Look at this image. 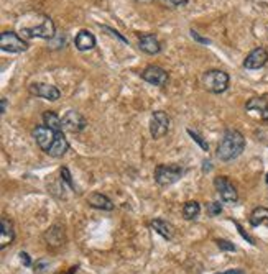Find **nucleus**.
Here are the masks:
<instances>
[{
  "instance_id": "nucleus-1",
  "label": "nucleus",
  "mask_w": 268,
  "mask_h": 274,
  "mask_svg": "<svg viewBox=\"0 0 268 274\" xmlns=\"http://www.w3.org/2000/svg\"><path fill=\"white\" fill-rule=\"evenodd\" d=\"M243 150H245L243 135L239 130H232V128H229V130H226L224 135H222V138L217 144V153L216 155L220 161L229 163V161H234V159L239 158Z\"/></svg>"
},
{
  "instance_id": "nucleus-2",
  "label": "nucleus",
  "mask_w": 268,
  "mask_h": 274,
  "mask_svg": "<svg viewBox=\"0 0 268 274\" xmlns=\"http://www.w3.org/2000/svg\"><path fill=\"white\" fill-rule=\"evenodd\" d=\"M229 82H231V78H229V74L226 71L211 69V71H206L203 74V86L211 94L226 92L227 87H229Z\"/></svg>"
},
{
  "instance_id": "nucleus-3",
  "label": "nucleus",
  "mask_w": 268,
  "mask_h": 274,
  "mask_svg": "<svg viewBox=\"0 0 268 274\" xmlns=\"http://www.w3.org/2000/svg\"><path fill=\"white\" fill-rule=\"evenodd\" d=\"M183 167L178 164H158L155 167V182L158 186L166 187L171 186L174 182H178L183 178Z\"/></svg>"
},
{
  "instance_id": "nucleus-4",
  "label": "nucleus",
  "mask_w": 268,
  "mask_h": 274,
  "mask_svg": "<svg viewBox=\"0 0 268 274\" xmlns=\"http://www.w3.org/2000/svg\"><path fill=\"white\" fill-rule=\"evenodd\" d=\"M56 35L55 21L50 17H43L41 25L21 28V36L25 38H43V40H53Z\"/></svg>"
},
{
  "instance_id": "nucleus-5",
  "label": "nucleus",
  "mask_w": 268,
  "mask_h": 274,
  "mask_svg": "<svg viewBox=\"0 0 268 274\" xmlns=\"http://www.w3.org/2000/svg\"><path fill=\"white\" fill-rule=\"evenodd\" d=\"M214 187H216V191H217L222 202L237 204V201H239V192H237L235 186L232 184L231 179L227 176H219L214 179Z\"/></svg>"
},
{
  "instance_id": "nucleus-6",
  "label": "nucleus",
  "mask_w": 268,
  "mask_h": 274,
  "mask_svg": "<svg viewBox=\"0 0 268 274\" xmlns=\"http://www.w3.org/2000/svg\"><path fill=\"white\" fill-rule=\"evenodd\" d=\"M170 130V117L163 110H157L151 113L150 117V135L155 140L163 138V136Z\"/></svg>"
},
{
  "instance_id": "nucleus-7",
  "label": "nucleus",
  "mask_w": 268,
  "mask_h": 274,
  "mask_svg": "<svg viewBox=\"0 0 268 274\" xmlns=\"http://www.w3.org/2000/svg\"><path fill=\"white\" fill-rule=\"evenodd\" d=\"M0 48L5 53H24L28 49V43L15 32H4L0 35Z\"/></svg>"
},
{
  "instance_id": "nucleus-8",
  "label": "nucleus",
  "mask_w": 268,
  "mask_h": 274,
  "mask_svg": "<svg viewBox=\"0 0 268 274\" xmlns=\"http://www.w3.org/2000/svg\"><path fill=\"white\" fill-rule=\"evenodd\" d=\"M140 76L145 82H148L151 86H157V87H165L168 81H170V74H168L163 67L155 66V64L145 67Z\"/></svg>"
},
{
  "instance_id": "nucleus-9",
  "label": "nucleus",
  "mask_w": 268,
  "mask_h": 274,
  "mask_svg": "<svg viewBox=\"0 0 268 274\" xmlns=\"http://www.w3.org/2000/svg\"><path fill=\"white\" fill-rule=\"evenodd\" d=\"M28 92L35 95L44 98V101L50 102H56L61 97V90L56 86H51V84H43V82H36V84H30L28 86Z\"/></svg>"
},
{
  "instance_id": "nucleus-10",
  "label": "nucleus",
  "mask_w": 268,
  "mask_h": 274,
  "mask_svg": "<svg viewBox=\"0 0 268 274\" xmlns=\"http://www.w3.org/2000/svg\"><path fill=\"white\" fill-rule=\"evenodd\" d=\"M32 135H33V138H35L38 146L47 153V151L53 146V143H55L58 132L51 130V128H48L47 125H38V127L33 128Z\"/></svg>"
},
{
  "instance_id": "nucleus-11",
  "label": "nucleus",
  "mask_w": 268,
  "mask_h": 274,
  "mask_svg": "<svg viewBox=\"0 0 268 274\" xmlns=\"http://www.w3.org/2000/svg\"><path fill=\"white\" fill-rule=\"evenodd\" d=\"M87 120L84 118L78 110H68L63 115V128L70 133H81L86 130Z\"/></svg>"
},
{
  "instance_id": "nucleus-12",
  "label": "nucleus",
  "mask_w": 268,
  "mask_h": 274,
  "mask_svg": "<svg viewBox=\"0 0 268 274\" xmlns=\"http://www.w3.org/2000/svg\"><path fill=\"white\" fill-rule=\"evenodd\" d=\"M268 63V51L262 46L252 49L247 58L243 59V67L245 69H260Z\"/></svg>"
},
{
  "instance_id": "nucleus-13",
  "label": "nucleus",
  "mask_w": 268,
  "mask_h": 274,
  "mask_svg": "<svg viewBox=\"0 0 268 274\" xmlns=\"http://www.w3.org/2000/svg\"><path fill=\"white\" fill-rule=\"evenodd\" d=\"M139 48L147 53V55H158L162 51V43L158 41V38L151 33H143L139 35Z\"/></svg>"
},
{
  "instance_id": "nucleus-14",
  "label": "nucleus",
  "mask_w": 268,
  "mask_h": 274,
  "mask_svg": "<svg viewBox=\"0 0 268 274\" xmlns=\"http://www.w3.org/2000/svg\"><path fill=\"white\" fill-rule=\"evenodd\" d=\"M44 241L51 248H58L61 245H64L66 237H64V228L59 225L50 227L47 232H44Z\"/></svg>"
},
{
  "instance_id": "nucleus-15",
  "label": "nucleus",
  "mask_w": 268,
  "mask_h": 274,
  "mask_svg": "<svg viewBox=\"0 0 268 274\" xmlns=\"http://www.w3.org/2000/svg\"><path fill=\"white\" fill-rule=\"evenodd\" d=\"M87 204H89V207H93V209H97V210H104V212H110L114 210V202L109 199L107 195L101 194V192H93V194H89L87 197Z\"/></svg>"
},
{
  "instance_id": "nucleus-16",
  "label": "nucleus",
  "mask_w": 268,
  "mask_h": 274,
  "mask_svg": "<svg viewBox=\"0 0 268 274\" xmlns=\"http://www.w3.org/2000/svg\"><path fill=\"white\" fill-rule=\"evenodd\" d=\"M150 227H151L158 235H162V237H163L165 240H168V241L174 238V233H176L174 227H173L170 222H168V220H165V218H155V220H151Z\"/></svg>"
},
{
  "instance_id": "nucleus-17",
  "label": "nucleus",
  "mask_w": 268,
  "mask_h": 274,
  "mask_svg": "<svg viewBox=\"0 0 268 274\" xmlns=\"http://www.w3.org/2000/svg\"><path fill=\"white\" fill-rule=\"evenodd\" d=\"M74 46L79 51H89L96 46V36L87 32V30H81L74 38Z\"/></svg>"
},
{
  "instance_id": "nucleus-18",
  "label": "nucleus",
  "mask_w": 268,
  "mask_h": 274,
  "mask_svg": "<svg viewBox=\"0 0 268 274\" xmlns=\"http://www.w3.org/2000/svg\"><path fill=\"white\" fill-rule=\"evenodd\" d=\"M0 228H2V230H0V248H5L15 240V230H13L12 222L5 217L0 218Z\"/></svg>"
},
{
  "instance_id": "nucleus-19",
  "label": "nucleus",
  "mask_w": 268,
  "mask_h": 274,
  "mask_svg": "<svg viewBox=\"0 0 268 274\" xmlns=\"http://www.w3.org/2000/svg\"><path fill=\"white\" fill-rule=\"evenodd\" d=\"M70 150V143H68L66 136L63 132H59L56 135V140L53 143V146L47 151V155H50L51 158H61L66 155V151Z\"/></svg>"
},
{
  "instance_id": "nucleus-20",
  "label": "nucleus",
  "mask_w": 268,
  "mask_h": 274,
  "mask_svg": "<svg viewBox=\"0 0 268 274\" xmlns=\"http://www.w3.org/2000/svg\"><path fill=\"white\" fill-rule=\"evenodd\" d=\"M245 109L258 112L262 120H268V101L263 97H254L245 104Z\"/></svg>"
},
{
  "instance_id": "nucleus-21",
  "label": "nucleus",
  "mask_w": 268,
  "mask_h": 274,
  "mask_svg": "<svg viewBox=\"0 0 268 274\" xmlns=\"http://www.w3.org/2000/svg\"><path fill=\"white\" fill-rule=\"evenodd\" d=\"M43 125H47L48 128H51V130H55V132H63L64 128H63V118H61L56 112H53V110H47L43 113Z\"/></svg>"
},
{
  "instance_id": "nucleus-22",
  "label": "nucleus",
  "mask_w": 268,
  "mask_h": 274,
  "mask_svg": "<svg viewBox=\"0 0 268 274\" xmlns=\"http://www.w3.org/2000/svg\"><path fill=\"white\" fill-rule=\"evenodd\" d=\"M249 222L252 227H268V209L266 207L254 209L249 217Z\"/></svg>"
},
{
  "instance_id": "nucleus-23",
  "label": "nucleus",
  "mask_w": 268,
  "mask_h": 274,
  "mask_svg": "<svg viewBox=\"0 0 268 274\" xmlns=\"http://www.w3.org/2000/svg\"><path fill=\"white\" fill-rule=\"evenodd\" d=\"M199 214H201V205H199V202L189 201L183 205V217H185V220H196Z\"/></svg>"
},
{
  "instance_id": "nucleus-24",
  "label": "nucleus",
  "mask_w": 268,
  "mask_h": 274,
  "mask_svg": "<svg viewBox=\"0 0 268 274\" xmlns=\"http://www.w3.org/2000/svg\"><path fill=\"white\" fill-rule=\"evenodd\" d=\"M51 268H53V263L47 260V258H41V260H38L35 264V274H53Z\"/></svg>"
},
{
  "instance_id": "nucleus-25",
  "label": "nucleus",
  "mask_w": 268,
  "mask_h": 274,
  "mask_svg": "<svg viewBox=\"0 0 268 274\" xmlns=\"http://www.w3.org/2000/svg\"><path fill=\"white\" fill-rule=\"evenodd\" d=\"M160 5L165 7V9H178V7L188 5V0H158Z\"/></svg>"
},
{
  "instance_id": "nucleus-26",
  "label": "nucleus",
  "mask_w": 268,
  "mask_h": 274,
  "mask_svg": "<svg viewBox=\"0 0 268 274\" xmlns=\"http://www.w3.org/2000/svg\"><path fill=\"white\" fill-rule=\"evenodd\" d=\"M188 133H189L191 138H193V140H194V141L199 144V146H201V148L204 150V151H209V144H208V141H206L201 135L196 133V132H193V130H191V128H188Z\"/></svg>"
},
{
  "instance_id": "nucleus-27",
  "label": "nucleus",
  "mask_w": 268,
  "mask_h": 274,
  "mask_svg": "<svg viewBox=\"0 0 268 274\" xmlns=\"http://www.w3.org/2000/svg\"><path fill=\"white\" fill-rule=\"evenodd\" d=\"M101 28H102V32H105L109 36H112V38H117L119 41H122V43H128V40L124 36V35H120L117 30H114V28H110V27H105V25H101Z\"/></svg>"
},
{
  "instance_id": "nucleus-28",
  "label": "nucleus",
  "mask_w": 268,
  "mask_h": 274,
  "mask_svg": "<svg viewBox=\"0 0 268 274\" xmlns=\"http://www.w3.org/2000/svg\"><path fill=\"white\" fill-rule=\"evenodd\" d=\"M206 209H208V214L211 217H217V215L222 214V204L220 202H209Z\"/></svg>"
},
{
  "instance_id": "nucleus-29",
  "label": "nucleus",
  "mask_w": 268,
  "mask_h": 274,
  "mask_svg": "<svg viewBox=\"0 0 268 274\" xmlns=\"http://www.w3.org/2000/svg\"><path fill=\"white\" fill-rule=\"evenodd\" d=\"M61 179H63L71 189H74V182H73V179H71V172H70V169H68L66 166L61 167Z\"/></svg>"
},
{
  "instance_id": "nucleus-30",
  "label": "nucleus",
  "mask_w": 268,
  "mask_h": 274,
  "mask_svg": "<svg viewBox=\"0 0 268 274\" xmlns=\"http://www.w3.org/2000/svg\"><path fill=\"white\" fill-rule=\"evenodd\" d=\"M216 243H217L219 250H222V251H237L235 245L229 241V240H217Z\"/></svg>"
},
{
  "instance_id": "nucleus-31",
  "label": "nucleus",
  "mask_w": 268,
  "mask_h": 274,
  "mask_svg": "<svg viewBox=\"0 0 268 274\" xmlns=\"http://www.w3.org/2000/svg\"><path fill=\"white\" fill-rule=\"evenodd\" d=\"M189 35H191V38H193L194 41H197V43H201V44H211V40L209 38H204V36H201L197 32H194V30H191L189 32Z\"/></svg>"
},
{
  "instance_id": "nucleus-32",
  "label": "nucleus",
  "mask_w": 268,
  "mask_h": 274,
  "mask_svg": "<svg viewBox=\"0 0 268 274\" xmlns=\"http://www.w3.org/2000/svg\"><path fill=\"white\" fill-rule=\"evenodd\" d=\"M18 256H20V261L24 263L27 268H28V266H32V260H30V255L28 253H25V251H20Z\"/></svg>"
},
{
  "instance_id": "nucleus-33",
  "label": "nucleus",
  "mask_w": 268,
  "mask_h": 274,
  "mask_svg": "<svg viewBox=\"0 0 268 274\" xmlns=\"http://www.w3.org/2000/svg\"><path fill=\"white\" fill-rule=\"evenodd\" d=\"M214 274H245L243 269L237 268V269H227V271H222V272H214Z\"/></svg>"
},
{
  "instance_id": "nucleus-34",
  "label": "nucleus",
  "mask_w": 268,
  "mask_h": 274,
  "mask_svg": "<svg viewBox=\"0 0 268 274\" xmlns=\"http://www.w3.org/2000/svg\"><path fill=\"white\" fill-rule=\"evenodd\" d=\"M7 105H9V104H7V98L2 97V101H0V113H2V115L7 112Z\"/></svg>"
},
{
  "instance_id": "nucleus-35",
  "label": "nucleus",
  "mask_w": 268,
  "mask_h": 274,
  "mask_svg": "<svg viewBox=\"0 0 268 274\" xmlns=\"http://www.w3.org/2000/svg\"><path fill=\"white\" fill-rule=\"evenodd\" d=\"M137 4H151L153 0H135Z\"/></svg>"
},
{
  "instance_id": "nucleus-36",
  "label": "nucleus",
  "mask_w": 268,
  "mask_h": 274,
  "mask_svg": "<svg viewBox=\"0 0 268 274\" xmlns=\"http://www.w3.org/2000/svg\"><path fill=\"white\" fill-rule=\"evenodd\" d=\"M266 182H268V174H266Z\"/></svg>"
}]
</instances>
